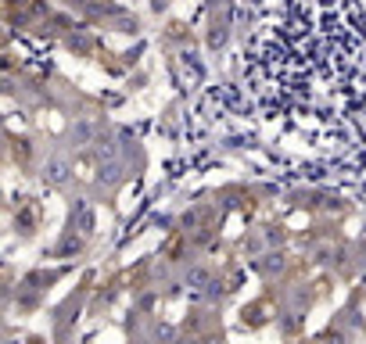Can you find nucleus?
Listing matches in <instances>:
<instances>
[{"mask_svg": "<svg viewBox=\"0 0 366 344\" xmlns=\"http://www.w3.org/2000/svg\"><path fill=\"white\" fill-rule=\"evenodd\" d=\"M187 284H194V287H212V273L198 266V269H191V273H187Z\"/></svg>", "mask_w": 366, "mask_h": 344, "instance_id": "1", "label": "nucleus"}, {"mask_svg": "<svg viewBox=\"0 0 366 344\" xmlns=\"http://www.w3.org/2000/svg\"><path fill=\"white\" fill-rule=\"evenodd\" d=\"M176 344H201V340H191V337H183V340H176Z\"/></svg>", "mask_w": 366, "mask_h": 344, "instance_id": "2", "label": "nucleus"}, {"mask_svg": "<svg viewBox=\"0 0 366 344\" xmlns=\"http://www.w3.org/2000/svg\"><path fill=\"white\" fill-rule=\"evenodd\" d=\"M137 344H151V340H137Z\"/></svg>", "mask_w": 366, "mask_h": 344, "instance_id": "3", "label": "nucleus"}, {"mask_svg": "<svg viewBox=\"0 0 366 344\" xmlns=\"http://www.w3.org/2000/svg\"><path fill=\"white\" fill-rule=\"evenodd\" d=\"M294 344H305V340H294Z\"/></svg>", "mask_w": 366, "mask_h": 344, "instance_id": "4", "label": "nucleus"}]
</instances>
